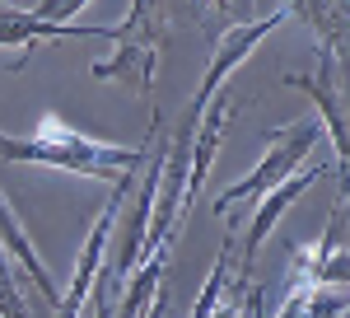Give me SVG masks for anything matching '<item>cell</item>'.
I'll use <instances>...</instances> for the list:
<instances>
[{
  "label": "cell",
  "instance_id": "obj_1",
  "mask_svg": "<svg viewBox=\"0 0 350 318\" xmlns=\"http://www.w3.org/2000/svg\"><path fill=\"white\" fill-rule=\"evenodd\" d=\"M0 155L5 159H33V164H66V169L94 173V178H108L112 169H131L135 159H140L135 150H117V145H103V140H94V136L66 127L52 112L38 122V132L28 136V140L0 132Z\"/></svg>",
  "mask_w": 350,
  "mask_h": 318
},
{
  "label": "cell",
  "instance_id": "obj_2",
  "mask_svg": "<svg viewBox=\"0 0 350 318\" xmlns=\"http://www.w3.org/2000/svg\"><path fill=\"white\" fill-rule=\"evenodd\" d=\"M313 140H318V122H304V127H295V132H290V140H285L280 150H271V155L262 159V169H257V173H247L243 183H234L229 192H224V197H219V211H224L229 201H243V197H257L262 187L280 183V178H285V173H290V169L299 164V159H304L308 150H313Z\"/></svg>",
  "mask_w": 350,
  "mask_h": 318
},
{
  "label": "cell",
  "instance_id": "obj_3",
  "mask_svg": "<svg viewBox=\"0 0 350 318\" xmlns=\"http://www.w3.org/2000/svg\"><path fill=\"white\" fill-rule=\"evenodd\" d=\"M66 33L56 24V5H42L38 14H19V10H0V47H14V42H33V38H52Z\"/></svg>",
  "mask_w": 350,
  "mask_h": 318
},
{
  "label": "cell",
  "instance_id": "obj_4",
  "mask_svg": "<svg viewBox=\"0 0 350 318\" xmlns=\"http://www.w3.org/2000/svg\"><path fill=\"white\" fill-rule=\"evenodd\" d=\"M313 178H318V173H304V178H295V183H280V187H275V197H271L267 206L257 211V225H252V238H247V258H252V248H257V243L267 238L271 220H275V215L285 211V206H290V201H295V197H299V192H304L308 183H313Z\"/></svg>",
  "mask_w": 350,
  "mask_h": 318
},
{
  "label": "cell",
  "instance_id": "obj_5",
  "mask_svg": "<svg viewBox=\"0 0 350 318\" xmlns=\"http://www.w3.org/2000/svg\"><path fill=\"white\" fill-rule=\"evenodd\" d=\"M0 304L10 309V318H19V314H14V295H10V281H5V276H0Z\"/></svg>",
  "mask_w": 350,
  "mask_h": 318
}]
</instances>
